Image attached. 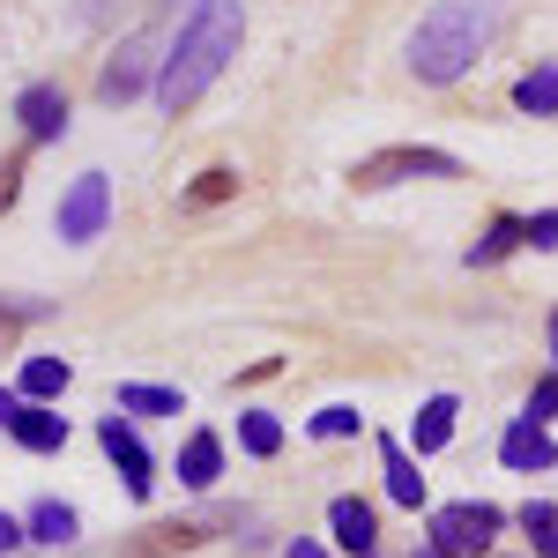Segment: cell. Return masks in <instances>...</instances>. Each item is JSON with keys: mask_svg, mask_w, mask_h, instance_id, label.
I'll return each mask as SVG.
<instances>
[{"mask_svg": "<svg viewBox=\"0 0 558 558\" xmlns=\"http://www.w3.org/2000/svg\"><path fill=\"white\" fill-rule=\"evenodd\" d=\"M417 558H439V551H417Z\"/></svg>", "mask_w": 558, "mask_h": 558, "instance_id": "33", "label": "cell"}, {"mask_svg": "<svg viewBox=\"0 0 558 558\" xmlns=\"http://www.w3.org/2000/svg\"><path fill=\"white\" fill-rule=\"evenodd\" d=\"M239 447H246L254 462H276V454H283V417H268V410H246V417H239Z\"/></svg>", "mask_w": 558, "mask_h": 558, "instance_id": "19", "label": "cell"}, {"mask_svg": "<svg viewBox=\"0 0 558 558\" xmlns=\"http://www.w3.org/2000/svg\"><path fill=\"white\" fill-rule=\"evenodd\" d=\"M492 31H499V0H439L410 31V75L432 89L462 83L476 68V52L492 45Z\"/></svg>", "mask_w": 558, "mask_h": 558, "instance_id": "2", "label": "cell"}, {"mask_svg": "<svg viewBox=\"0 0 558 558\" xmlns=\"http://www.w3.org/2000/svg\"><path fill=\"white\" fill-rule=\"evenodd\" d=\"M97 447L112 454V470L128 476V499H149V484H157V462H149V447L134 439L128 417H105V425H97Z\"/></svg>", "mask_w": 558, "mask_h": 558, "instance_id": "7", "label": "cell"}, {"mask_svg": "<svg viewBox=\"0 0 558 558\" xmlns=\"http://www.w3.org/2000/svg\"><path fill=\"white\" fill-rule=\"evenodd\" d=\"M402 179H462V165L447 149H425V142H395V149H373V157L350 165L357 194H380V186H402Z\"/></svg>", "mask_w": 558, "mask_h": 558, "instance_id": "3", "label": "cell"}, {"mask_svg": "<svg viewBox=\"0 0 558 558\" xmlns=\"http://www.w3.org/2000/svg\"><path fill=\"white\" fill-rule=\"evenodd\" d=\"M15 410H23V395H8V387H0V425H15Z\"/></svg>", "mask_w": 558, "mask_h": 558, "instance_id": "30", "label": "cell"}, {"mask_svg": "<svg viewBox=\"0 0 558 558\" xmlns=\"http://www.w3.org/2000/svg\"><path fill=\"white\" fill-rule=\"evenodd\" d=\"M514 246H529V239H521V216H492L484 239L470 246V268H492V260H507Z\"/></svg>", "mask_w": 558, "mask_h": 558, "instance_id": "18", "label": "cell"}, {"mask_svg": "<svg viewBox=\"0 0 558 558\" xmlns=\"http://www.w3.org/2000/svg\"><path fill=\"white\" fill-rule=\"evenodd\" d=\"M544 336H551V365H558V313H551V328H544Z\"/></svg>", "mask_w": 558, "mask_h": 558, "instance_id": "32", "label": "cell"}, {"mask_svg": "<svg viewBox=\"0 0 558 558\" xmlns=\"http://www.w3.org/2000/svg\"><path fill=\"white\" fill-rule=\"evenodd\" d=\"M521 239H529V246H558V209L521 216Z\"/></svg>", "mask_w": 558, "mask_h": 558, "instance_id": "27", "label": "cell"}, {"mask_svg": "<svg viewBox=\"0 0 558 558\" xmlns=\"http://www.w3.org/2000/svg\"><path fill=\"white\" fill-rule=\"evenodd\" d=\"M149 68H157V38H149V31H134V38L105 60L97 97H105V105H134V97H142V83H149Z\"/></svg>", "mask_w": 558, "mask_h": 558, "instance_id": "6", "label": "cell"}, {"mask_svg": "<svg viewBox=\"0 0 558 558\" xmlns=\"http://www.w3.org/2000/svg\"><path fill=\"white\" fill-rule=\"evenodd\" d=\"M380 476H387V499H395L402 514H417V507H425V476H417V462H410V447H402V439H387V432H380Z\"/></svg>", "mask_w": 558, "mask_h": 558, "instance_id": "10", "label": "cell"}, {"mask_svg": "<svg viewBox=\"0 0 558 558\" xmlns=\"http://www.w3.org/2000/svg\"><path fill=\"white\" fill-rule=\"evenodd\" d=\"M521 417H529V425H551V417H558V373H551V380H536V395H529Z\"/></svg>", "mask_w": 558, "mask_h": 558, "instance_id": "26", "label": "cell"}, {"mask_svg": "<svg viewBox=\"0 0 558 558\" xmlns=\"http://www.w3.org/2000/svg\"><path fill=\"white\" fill-rule=\"evenodd\" d=\"M514 105H521V112H536V120H558V60H544V68H529V75H521Z\"/></svg>", "mask_w": 558, "mask_h": 558, "instance_id": "17", "label": "cell"}, {"mask_svg": "<svg viewBox=\"0 0 558 558\" xmlns=\"http://www.w3.org/2000/svg\"><path fill=\"white\" fill-rule=\"evenodd\" d=\"M454 417H462V402H454V395H432V402H417V425H410L417 462H425V454H439V447L454 439Z\"/></svg>", "mask_w": 558, "mask_h": 558, "instance_id": "13", "label": "cell"}, {"mask_svg": "<svg viewBox=\"0 0 558 558\" xmlns=\"http://www.w3.org/2000/svg\"><path fill=\"white\" fill-rule=\"evenodd\" d=\"M68 380H75V365H68V357H31L15 395H23V402H60V395H68Z\"/></svg>", "mask_w": 558, "mask_h": 558, "instance_id": "16", "label": "cell"}, {"mask_svg": "<svg viewBox=\"0 0 558 558\" xmlns=\"http://www.w3.org/2000/svg\"><path fill=\"white\" fill-rule=\"evenodd\" d=\"M120 410H128V417H179V387L128 380V387H120Z\"/></svg>", "mask_w": 558, "mask_h": 558, "instance_id": "20", "label": "cell"}, {"mask_svg": "<svg viewBox=\"0 0 558 558\" xmlns=\"http://www.w3.org/2000/svg\"><path fill=\"white\" fill-rule=\"evenodd\" d=\"M15 186H23V157H8V165H0V209L15 202Z\"/></svg>", "mask_w": 558, "mask_h": 558, "instance_id": "28", "label": "cell"}, {"mask_svg": "<svg viewBox=\"0 0 558 558\" xmlns=\"http://www.w3.org/2000/svg\"><path fill=\"white\" fill-rule=\"evenodd\" d=\"M8 432H15V447H31V454H60V447H68V417H60L52 402H23Z\"/></svg>", "mask_w": 558, "mask_h": 558, "instance_id": "12", "label": "cell"}, {"mask_svg": "<svg viewBox=\"0 0 558 558\" xmlns=\"http://www.w3.org/2000/svg\"><path fill=\"white\" fill-rule=\"evenodd\" d=\"M209 529H216V521H157V529H149V544H142V558H157V551H194V544H209Z\"/></svg>", "mask_w": 558, "mask_h": 558, "instance_id": "21", "label": "cell"}, {"mask_svg": "<svg viewBox=\"0 0 558 558\" xmlns=\"http://www.w3.org/2000/svg\"><path fill=\"white\" fill-rule=\"evenodd\" d=\"M231 194H239V172L216 165V172H202L194 186H186V209H216V202H231Z\"/></svg>", "mask_w": 558, "mask_h": 558, "instance_id": "24", "label": "cell"}, {"mask_svg": "<svg viewBox=\"0 0 558 558\" xmlns=\"http://www.w3.org/2000/svg\"><path fill=\"white\" fill-rule=\"evenodd\" d=\"M521 529H529L536 558H558V507L551 499H529V507H521Z\"/></svg>", "mask_w": 558, "mask_h": 558, "instance_id": "22", "label": "cell"}, {"mask_svg": "<svg viewBox=\"0 0 558 558\" xmlns=\"http://www.w3.org/2000/svg\"><path fill=\"white\" fill-rule=\"evenodd\" d=\"M328 529H336V544H343L350 558H373V544H380V514H373L365 499H350V492L328 507Z\"/></svg>", "mask_w": 558, "mask_h": 558, "instance_id": "11", "label": "cell"}, {"mask_svg": "<svg viewBox=\"0 0 558 558\" xmlns=\"http://www.w3.org/2000/svg\"><path fill=\"white\" fill-rule=\"evenodd\" d=\"M499 529H507V514H499L492 499H454V507L432 514L425 536H432V551H439V558H470V551H484Z\"/></svg>", "mask_w": 558, "mask_h": 558, "instance_id": "4", "label": "cell"}, {"mask_svg": "<svg viewBox=\"0 0 558 558\" xmlns=\"http://www.w3.org/2000/svg\"><path fill=\"white\" fill-rule=\"evenodd\" d=\"M239 38H246V0H194V8L179 15L172 52L157 60V105H165V112H186V105L239 60Z\"/></svg>", "mask_w": 558, "mask_h": 558, "instance_id": "1", "label": "cell"}, {"mask_svg": "<svg viewBox=\"0 0 558 558\" xmlns=\"http://www.w3.org/2000/svg\"><path fill=\"white\" fill-rule=\"evenodd\" d=\"M313 439H357V432H365V417H357V410H350V402H328V410H313Z\"/></svg>", "mask_w": 558, "mask_h": 558, "instance_id": "23", "label": "cell"}, {"mask_svg": "<svg viewBox=\"0 0 558 558\" xmlns=\"http://www.w3.org/2000/svg\"><path fill=\"white\" fill-rule=\"evenodd\" d=\"M23 536H31V544H52V551H68V544L83 536V521H75V507H60V499H38L31 521H23Z\"/></svg>", "mask_w": 558, "mask_h": 558, "instance_id": "15", "label": "cell"}, {"mask_svg": "<svg viewBox=\"0 0 558 558\" xmlns=\"http://www.w3.org/2000/svg\"><path fill=\"white\" fill-rule=\"evenodd\" d=\"M23 544H31V536H23V521H15V514H0V558H8V551H23Z\"/></svg>", "mask_w": 558, "mask_h": 558, "instance_id": "29", "label": "cell"}, {"mask_svg": "<svg viewBox=\"0 0 558 558\" xmlns=\"http://www.w3.org/2000/svg\"><path fill=\"white\" fill-rule=\"evenodd\" d=\"M283 558H328V551H320L313 536H299V544H291V551H283Z\"/></svg>", "mask_w": 558, "mask_h": 558, "instance_id": "31", "label": "cell"}, {"mask_svg": "<svg viewBox=\"0 0 558 558\" xmlns=\"http://www.w3.org/2000/svg\"><path fill=\"white\" fill-rule=\"evenodd\" d=\"M499 462L521 476H536V470H558V439L544 425H529V417H514V425L499 432Z\"/></svg>", "mask_w": 558, "mask_h": 558, "instance_id": "9", "label": "cell"}, {"mask_svg": "<svg viewBox=\"0 0 558 558\" xmlns=\"http://www.w3.org/2000/svg\"><path fill=\"white\" fill-rule=\"evenodd\" d=\"M105 223H112V179L83 172L60 194V239H68V246H89V239H105Z\"/></svg>", "mask_w": 558, "mask_h": 558, "instance_id": "5", "label": "cell"}, {"mask_svg": "<svg viewBox=\"0 0 558 558\" xmlns=\"http://www.w3.org/2000/svg\"><path fill=\"white\" fill-rule=\"evenodd\" d=\"M15 120H23L31 142H60V134H68V89H60V83H23Z\"/></svg>", "mask_w": 558, "mask_h": 558, "instance_id": "8", "label": "cell"}, {"mask_svg": "<svg viewBox=\"0 0 558 558\" xmlns=\"http://www.w3.org/2000/svg\"><path fill=\"white\" fill-rule=\"evenodd\" d=\"M216 476H223V439H216V432H194V439L179 447V484H186V492H209Z\"/></svg>", "mask_w": 558, "mask_h": 558, "instance_id": "14", "label": "cell"}, {"mask_svg": "<svg viewBox=\"0 0 558 558\" xmlns=\"http://www.w3.org/2000/svg\"><path fill=\"white\" fill-rule=\"evenodd\" d=\"M38 313H45L38 299H0V350H15V336H23Z\"/></svg>", "mask_w": 558, "mask_h": 558, "instance_id": "25", "label": "cell"}]
</instances>
